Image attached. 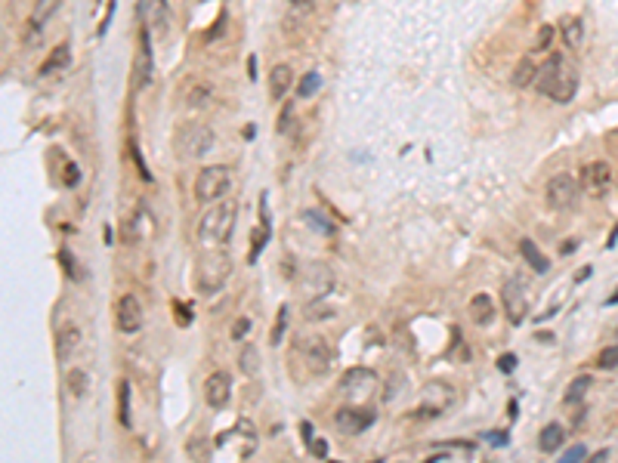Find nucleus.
Segmentation results:
<instances>
[{
    "instance_id": "nucleus-4",
    "label": "nucleus",
    "mask_w": 618,
    "mask_h": 463,
    "mask_svg": "<svg viewBox=\"0 0 618 463\" xmlns=\"http://www.w3.org/2000/svg\"><path fill=\"white\" fill-rule=\"evenodd\" d=\"M229 272H232L229 254H223V250H211V254H204L198 259V266H195V291L198 293H217L220 287L226 284Z\"/></svg>"
},
{
    "instance_id": "nucleus-41",
    "label": "nucleus",
    "mask_w": 618,
    "mask_h": 463,
    "mask_svg": "<svg viewBox=\"0 0 618 463\" xmlns=\"http://www.w3.org/2000/svg\"><path fill=\"white\" fill-rule=\"evenodd\" d=\"M306 448L313 451V457H318V460H325V457H328V442H325V439H313V442L306 444Z\"/></svg>"
},
{
    "instance_id": "nucleus-14",
    "label": "nucleus",
    "mask_w": 618,
    "mask_h": 463,
    "mask_svg": "<svg viewBox=\"0 0 618 463\" xmlns=\"http://www.w3.org/2000/svg\"><path fill=\"white\" fill-rule=\"evenodd\" d=\"M59 4H62V0H37V4H34L31 19H28V28H25V43H28V46L41 43V28L56 16Z\"/></svg>"
},
{
    "instance_id": "nucleus-22",
    "label": "nucleus",
    "mask_w": 618,
    "mask_h": 463,
    "mask_svg": "<svg viewBox=\"0 0 618 463\" xmlns=\"http://www.w3.org/2000/svg\"><path fill=\"white\" fill-rule=\"evenodd\" d=\"M136 9H139V25H148V28H152L155 22L164 25V16H167L164 0H139Z\"/></svg>"
},
{
    "instance_id": "nucleus-20",
    "label": "nucleus",
    "mask_w": 618,
    "mask_h": 463,
    "mask_svg": "<svg viewBox=\"0 0 618 463\" xmlns=\"http://www.w3.org/2000/svg\"><path fill=\"white\" fill-rule=\"evenodd\" d=\"M470 318L480 324V328H489L495 321V303H492L489 293H476L470 300Z\"/></svg>"
},
{
    "instance_id": "nucleus-13",
    "label": "nucleus",
    "mask_w": 618,
    "mask_h": 463,
    "mask_svg": "<svg viewBox=\"0 0 618 463\" xmlns=\"http://www.w3.org/2000/svg\"><path fill=\"white\" fill-rule=\"evenodd\" d=\"M501 303H504V312H507V321L510 324H522V321H526L529 303H526V293H522V284L520 281H507V284L501 287Z\"/></svg>"
},
{
    "instance_id": "nucleus-12",
    "label": "nucleus",
    "mask_w": 618,
    "mask_h": 463,
    "mask_svg": "<svg viewBox=\"0 0 618 463\" xmlns=\"http://www.w3.org/2000/svg\"><path fill=\"white\" fill-rule=\"evenodd\" d=\"M609 182H612V170H609V164H606V161H591V164H584V170H582V189L591 194V198H603L606 189H609Z\"/></svg>"
},
{
    "instance_id": "nucleus-11",
    "label": "nucleus",
    "mask_w": 618,
    "mask_h": 463,
    "mask_svg": "<svg viewBox=\"0 0 618 463\" xmlns=\"http://www.w3.org/2000/svg\"><path fill=\"white\" fill-rule=\"evenodd\" d=\"M115 324L124 333H136L143 328V303H139L136 293H124L115 303Z\"/></svg>"
},
{
    "instance_id": "nucleus-28",
    "label": "nucleus",
    "mask_w": 618,
    "mask_h": 463,
    "mask_svg": "<svg viewBox=\"0 0 618 463\" xmlns=\"http://www.w3.org/2000/svg\"><path fill=\"white\" fill-rule=\"evenodd\" d=\"M303 318L306 321H328V318H334V309L328 303H322V300H306Z\"/></svg>"
},
{
    "instance_id": "nucleus-43",
    "label": "nucleus",
    "mask_w": 618,
    "mask_h": 463,
    "mask_svg": "<svg viewBox=\"0 0 618 463\" xmlns=\"http://www.w3.org/2000/svg\"><path fill=\"white\" fill-rule=\"evenodd\" d=\"M248 331H250V321L248 318H238L235 324H232V337H235V340H241Z\"/></svg>"
},
{
    "instance_id": "nucleus-47",
    "label": "nucleus",
    "mask_w": 618,
    "mask_h": 463,
    "mask_svg": "<svg viewBox=\"0 0 618 463\" xmlns=\"http://www.w3.org/2000/svg\"><path fill=\"white\" fill-rule=\"evenodd\" d=\"M300 430H303V442H306V444H309V442H313V439H315V435H313V423H303V426H300Z\"/></svg>"
},
{
    "instance_id": "nucleus-10",
    "label": "nucleus",
    "mask_w": 618,
    "mask_h": 463,
    "mask_svg": "<svg viewBox=\"0 0 618 463\" xmlns=\"http://www.w3.org/2000/svg\"><path fill=\"white\" fill-rule=\"evenodd\" d=\"M374 420H378V414H374L371 407H340V411L334 414V426H337V432H343V435H359V432L368 430V426H374Z\"/></svg>"
},
{
    "instance_id": "nucleus-32",
    "label": "nucleus",
    "mask_w": 618,
    "mask_h": 463,
    "mask_svg": "<svg viewBox=\"0 0 618 463\" xmlns=\"http://www.w3.org/2000/svg\"><path fill=\"white\" fill-rule=\"evenodd\" d=\"M65 383H69V389H71L74 395H83V392H87L90 377H87V370H83V368H71L69 374H65Z\"/></svg>"
},
{
    "instance_id": "nucleus-25",
    "label": "nucleus",
    "mask_w": 618,
    "mask_h": 463,
    "mask_svg": "<svg viewBox=\"0 0 618 463\" xmlns=\"http://www.w3.org/2000/svg\"><path fill=\"white\" fill-rule=\"evenodd\" d=\"M520 254L526 256V263H529L532 269H535V272H547V269H550V259H547L544 254H541L538 244H532L529 238H522V241H520Z\"/></svg>"
},
{
    "instance_id": "nucleus-36",
    "label": "nucleus",
    "mask_w": 618,
    "mask_h": 463,
    "mask_svg": "<svg viewBox=\"0 0 618 463\" xmlns=\"http://www.w3.org/2000/svg\"><path fill=\"white\" fill-rule=\"evenodd\" d=\"M189 102L192 105H208V102H213V87H208V83H195L189 90Z\"/></svg>"
},
{
    "instance_id": "nucleus-49",
    "label": "nucleus",
    "mask_w": 618,
    "mask_h": 463,
    "mask_svg": "<svg viewBox=\"0 0 618 463\" xmlns=\"http://www.w3.org/2000/svg\"><path fill=\"white\" fill-rule=\"evenodd\" d=\"M603 460H609V451H597L594 454V463H603Z\"/></svg>"
},
{
    "instance_id": "nucleus-51",
    "label": "nucleus",
    "mask_w": 618,
    "mask_h": 463,
    "mask_svg": "<svg viewBox=\"0 0 618 463\" xmlns=\"http://www.w3.org/2000/svg\"><path fill=\"white\" fill-rule=\"evenodd\" d=\"M615 303H618V291H615V293L609 296V306H615Z\"/></svg>"
},
{
    "instance_id": "nucleus-6",
    "label": "nucleus",
    "mask_w": 618,
    "mask_h": 463,
    "mask_svg": "<svg viewBox=\"0 0 618 463\" xmlns=\"http://www.w3.org/2000/svg\"><path fill=\"white\" fill-rule=\"evenodd\" d=\"M232 189V167H223V164H211L204 167L195 180V198L201 204H213L220 198H226V192Z\"/></svg>"
},
{
    "instance_id": "nucleus-7",
    "label": "nucleus",
    "mask_w": 618,
    "mask_h": 463,
    "mask_svg": "<svg viewBox=\"0 0 618 463\" xmlns=\"http://www.w3.org/2000/svg\"><path fill=\"white\" fill-rule=\"evenodd\" d=\"M334 281L337 278L325 263H309L297 278V291L303 300H322L328 291H334Z\"/></svg>"
},
{
    "instance_id": "nucleus-5",
    "label": "nucleus",
    "mask_w": 618,
    "mask_h": 463,
    "mask_svg": "<svg viewBox=\"0 0 618 463\" xmlns=\"http://www.w3.org/2000/svg\"><path fill=\"white\" fill-rule=\"evenodd\" d=\"M294 355L303 361L313 377L325 374V370L331 368V349H328V343L318 337V333H297L294 337Z\"/></svg>"
},
{
    "instance_id": "nucleus-21",
    "label": "nucleus",
    "mask_w": 618,
    "mask_h": 463,
    "mask_svg": "<svg viewBox=\"0 0 618 463\" xmlns=\"http://www.w3.org/2000/svg\"><path fill=\"white\" fill-rule=\"evenodd\" d=\"M71 62V46L69 43H56L53 46V53L44 59V65H41V78H46V74H53V71H59V68H65V65Z\"/></svg>"
},
{
    "instance_id": "nucleus-9",
    "label": "nucleus",
    "mask_w": 618,
    "mask_h": 463,
    "mask_svg": "<svg viewBox=\"0 0 618 463\" xmlns=\"http://www.w3.org/2000/svg\"><path fill=\"white\" fill-rule=\"evenodd\" d=\"M155 74V53H152V31L148 25L139 28V43H136V59H133V87L146 90Z\"/></svg>"
},
{
    "instance_id": "nucleus-19",
    "label": "nucleus",
    "mask_w": 618,
    "mask_h": 463,
    "mask_svg": "<svg viewBox=\"0 0 618 463\" xmlns=\"http://www.w3.org/2000/svg\"><path fill=\"white\" fill-rule=\"evenodd\" d=\"M559 34H563V41H566L569 50H578V46H582V41H584V22H582V16H563V19H559Z\"/></svg>"
},
{
    "instance_id": "nucleus-37",
    "label": "nucleus",
    "mask_w": 618,
    "mask_h": 463,
    "mask_svg": "<svg viewBox=\"0 0 618 463\" xmlns=\"http://www.w3.org/2000/svg\"><path fill=\"white\" fill-rule=\"evenodd\" d=\"M59 263L65 266V272H69L71 281H81V269H78V259L71 256L69 247H59Z\"/></svg>"
},
{
    "instance_id": "nucleus-2",
    "label": "nucleus",
    "mask_w": 618,
    "mask_h": 463,
    "mask_svg": "<svg viewBox=\"0 0 618 463\" xmlns=\"http://www.w3.org/2000/svg\"><path fill=\"white\" fill-rule=\"evenodd\" d=\"M238 222V201H213L211 210L198 222V238L204 247H223L229 244L232 232Z\"/></svg>"
},
{
    "instance_id": "nucleus-24",
    "label": "nucleus",
    "mask_w": 618,
    "mask_h": 463,
    "mask_svg": "<svg viewBox=\"0 0 618 463\" xmlns=\"http://www.w3.org/2000/svg\"><path fill=\"white\" fill-rule=\"evenodd\" d=\"M563 442H566V432H563V426L559 423H547L544 430H541V435H538V448L544 454H554Z\"/></svg>"
},
{
    "instance_id": "nucleus-8",
    "label": "nucleus",
    "mask_w": 618,
    "mask_h": 463,
    "mask_svg": "<svg viewBox=\"0 0 618 463\" xmlns=\"http://www.w3.org/2000/svg\"><path fill=\"white\" fill-rule=\"evenodd\" d=\"M578 180L575 176H569V173H557L554 180L547 182V207L550 210H557V213H563V210H572L575 207V201H578Z\"/></svg>"
},
{
    "instance_id": "nucleus-40",
    "label": "nucleus",
    "mask_w": 618,
    "mask_h": 463,
    "mask_svg": "<svg viewBox=\"0 0 618 463\" xmlns=\"http://www.w3.org/2000/svg\"><path fill=\"white\" fill-rule=\"evenodd\" d=\"M78 180H81V170H78V164H65V176H62V182H65V189H74L78 185Z\"/></svg>"
},
{
    "instance_id": "nucleus-42",
    "label": "nucleus",
    "mask_w": 618,
    "mask_h": 463,
    "mask_svg": "<svg viewBox=\"0 0 618 463\" xmlns=\"http://www.w3.org/2000/svg\"><path fill=\"white\" fill-rule=\"evenodd\" d=\"M578 457H582V460L587 457V448H584V444H572V448H569V451L563 454V460H566V463H575Z\"/></svg>"
},
{
    "instance_id": "nucleus-39",
    "label": "nucleus",
    "mask_w": 618,
    "mask_h": 463,
    "mask_svg": "<svg viewBox=\"0 0 618 463\" xmlns=\"http://www.w3.org/2000/svg\"><path fill=\"white\" fill-rule=\"evenodd\" d=\"M597 365H600L603 370L618 368V346H606V349L600 352V358H597Z\"/></svg>"
},
{
    "instance_id": "nucleus-27",
    "label": "nucleus",
    "mask_w": 618,
    "mask_h": 463,
    "mask_svg": "<svg viewBox=\"0 0 618 463\" xmlns=\"http://www.w3.org/2000/svg\"><path fill=\"white\" fill-rule=\"evenodd\" d=\"M238 368H241V374L257 377V374H260V349H257V346H245V349H241Z\"/></svg>"
},
{
    "instance_id": "nucleus-17",
    "label": "nucleus",
    "mask_w": 618,
    "mask_h": 463,
    "mask_svg": "<svg viewBox=\"0 0 618 463\" xmlns=\"http://www.w3.org/2000/svg\"><path fill=\"white\" fill-rule=\"evenodd\" d=\"M294 87V68L285 62L273 65V71H269V96L273 99H285V93Z\"/></svg>"
},
{
    "instance_id": "nucleus-38",
    "label": "nucleus",
    "mask_w": 618,
    "mask_h": 463,
    "mask_svg": "<svg viewBox=\"0 0 618 463\" xmlns=\"http://www.w3.org/2000/svg\"><path fill=\"white\" fill-rule=\"evenodd\" d=\"M285 328H288V306H282V309H278V318H275L273 337H269V343H273V346H278V343H282V333H285Z\"/></svg>"
},
{
    "instance_id": "nucleus-3",
    "label": "nucleus",
    "mask_w": 618,
    "mask_h": 463,
    "mask_svg": "<svg viewBox=\"0 0 618 463\" xmlns=\"http://www.w3.org/2000/svg\"><path fill=\"white\" fill-rule=\"evenodd\" d=\"M217 142V133H213L211 124H204V120H186V124L176 127L173 133V148L180 157H189V161H198L204 157Z\"/></svg>"
},
{
    "instance_id": "nucleus-34",
    "label": "nucleus",
    "mask_w": 618,
    "mask_h": 463,
    "mask_svg": "<svg viewBox=\"0 0 618 463\" xmlns=\"http://www.w3.org/2000/svg\"><path fill=\"white\" fill-rule=\"evenodd\" d=\"M303 219H306V226H313L315 232H322V235H331V232H334V222H328L318 210H306Z\"/></svg>"
},
{
    "instance_id": "nucleus-23",
    "label": "nucleus",
    "mask_w": 618,
    "mask_h": 463,
    "mask_svg": "<svg viewBox=\"0 0 618 463\" xmlns=\"http://www.w3.org/2000/svg\"><path fill=\"white\" fill-rule=\"evenodd\" d=\"M78 340H81V331L74 328V324H69V328H62L59 333H56V358H59V361H69L71 349L78 346Z\"/></svg>"
},
{
    "instance_id": "nucleus-30",
    "label": "nucleus",
    "mask_w": 618,
    "mask_h": 463,
    "mask_svg": "<svg viewBox=\"0 0 618 463\" xmlns=\"http://www.w3.org/2000/svg\"><path fill=\"white\" fill-rule=\"evenodd\" d=\"M318 87H322V74L309 71V74H303V78H300V83H297V96L309 99V96H315V93H318Z\"/></svg>"
},
{
    "instance_id": "nucleus-15",
    "label": "nucleus",
    "mask_w": 618,
    "mask_h": 463,
    "mask_svg": "<svg viewBox=\"0 0 618 463\" xmlns=\"http://www.w3.org/2000/svg\"><path fill=\"white\" fill-rule=\"evenodd\" d=\"M229 395H232V380L226 370H217L204 380V402H208L213 411H223L229 405Z\"/></svg>"
},
{
    "instance_id": "nucleus-16",
    "label": "nucleus",
    "mask_w": 618,
    "mask_h": 463,
    "mask_svg": "<svg viewBox=\"0 0 618 463\" xmlns=\"http://www.w3.org/2000/svg\"><path fill=\"white\" fill-rule=\"evenodd\" d=\"M371 386H378V374L371 368H350L340 377V389L343 392H368Z\"/></svg>"
},
{
    "instance_id": "nucleus-44",
    "label": "nucleus",
    "mask_w": 618,
    "mask_h": 463,
    "mask_svg": "<svg viewBox=\"0 0 618 463\" xmlns=\"http://www.w3.org/2000/svg\"><path fill=\"white\" fill-rule=\"evenodd\" d=\"M291 124H294V111L285 108L282 111V120H278V130H282V133H291Z\"/></svg>"
},
{
    "instance_id": "nucleus-48",
    "label": "nucleus",
    "mask_w": 618,
    "mask_h": 463,
    "mask_svg": "<svg viewBox=\"0 0 618 463\" xmlns=\"http://www.w3.org/2000/svg\"><path fill=\"white\" fill-rule=\"evenodd\" d=\"M489 435H492V439H489L492 444H504V442H507V439H504V432H489Z\"/></svg>"
},
{
    "instance_id": "nucleus-1",
    "label": "nucleus",
    "mask_w": 618,
    "mask_h": 463,
    "mask_svg": "<svg viewBox=\"0 0 618 463\" xmlns=\"http://www.w3.org/2000/svg\"><path fill=\"white\" fill-rule=\"evenodd\" d=\"M538 93H544L547 99L559 102V105H566V102L575 99L578 93V71L575 65L566 59L563 53H554L550 59L538 68V80H535Z\"/></svg>"
},
{
    "instance_id": "nucleus-45",
    "label": "nucleus",
    "mask_w": 618,
    "mask_h": 463,
    "mask_svg": "<svg viewBox=\"0 0 618 463\" xmlns=\"http://www.w3.org/2000/svg\"><path fill=\"white\" fill-rule=\"evenodd\" d=\"M176 312H180V315H176V321H180V324H192V309H189V306L176 303Z\"/></svg>"
},
{
    "instance_id": "nucleus-33",
    "label": "nucleus",
    "mask_w": 618,
    "mask_h": 463,
    "mask_svg": "<svg viewBox=\"0 0 618 463\" xmlns=\"http://www.w3.org/2000/svg\"><path fill=\"white\" fill-rule=\"evenodd\" d=\"M554 37H557V28L554 25H541L538 34H535V41H532V53H547L550 43H554Z\"/></svg>"
},
{
    "instance_id": "nucleus-26",
    "label": "nucleus",
    "mask_w": 618,
    "mask_h": 463,
    "mask_svg": "<svg viewBox=\"0 0 618 463\" xmlns=\"http://www.w3.org/2000/svg\"><path fill=\"white\" fill-rule=\"evenodd\" d=\"M186 454H189L192 460H211L213 444H211V439H204V435H192V439L186 442Z\"/></svg>"
},
{
    "instance_id": "nucleus-35",
    "label": "nucleus",
    "mask_w": 618,
    "mask_h": 463,
    "mask_svg": "<svg viewBox=\"0 0 618 463\" xmlns=\"http://www.w3.org/2000/svg\"><path fill=\"white\" fill-rule=\"evenodd\" d=\"M266 238H269V219H263V226L254 232V244H250V254H248L250 263H257V254L266 247Z\"/></svg>"
},
{
    "instance_id": "nucleus-18",
    "label": "nucleus",
    "mask_w": 618,
    "mask_h": 463,
    "mask_svg": "<svg viewBox=\"0 0 618 463\" xmlns=\"http://www.w3.org/2000/svg\"><path fill=\"white\" fill-rule=\"evenodd\" d=\"M538 68L541 65L532 59V56H526V59H520L517 62V68H513V74H510V83L513 87H520V90H526V87H535V80H538Z\"/></svg>"
},
{
    "instance_id": "nucleus-31",
    "label": "nucleus",
    "mask_w": 618,
    "mask_h": 463,
    "mask_svg": "<svg viewBox=\"0 0 618 463\" xmlns=\"http://www.w3.org/2000/svg\"><path fill=\"white\" fill-rule=\"evenodd\" d=\"M587 386H591V377H587V374L575 377L572 383H569V389H566V405H575V402H582V398L587 395Z\"/></svg>"
},
{
    "instance_id": "nucleus-29",
    "label": "nucleus",
    "mask_w": 618,
    "mask_h": 463,
    "mask_svg": "<svg viewBox=\"0 0 618 463\" xmlns=\"http://www.w3.org/2000/svg\"><path fill=\"white\" fill-rule=\"evenodd\" d=\"M118 420L121 426H130V383L127 380L118 383Z\"/></svg>"
},
{
    "instance_id": "nucleus-46",
    "label": "nucleus",
    "mask_w": 618,
    "mask_h": 463,
    "mask_svg": "<svg viewBox=\"0 0 618 463\" xmlns=\"http://www.w3.org/2000/svg\"><path fill=\"white\" fill-rule=\"evenodd\" d=\"M498 368H501V370H507V374H510V370L517 368V355H501V358H498Z\"/></svg>"
},
{
    "instance_id": "nucleus-50",
    "label": "nucleus",
    "mask_w": 618,
    "mask_h": 463,
    "mask_svg": "<svg viewBox=\"0 0 618 463\" xmlns=\"http://www.w3.org/2000/svg\"><path fill=\"white\" fill-rule=\"evenodd\" d=\"M294 6H306V4H313V0H291Z\"/></svg>"
}]
</instances>
